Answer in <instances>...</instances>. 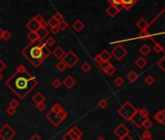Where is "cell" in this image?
Returning <instances> with one entry per match:
<instances>
[{
	"label": "cell",
	"instance_id": "29",
	"mask_svg": "<svg viewBox=\"0 0 165 140\" xmlns=\"http://www.w3.org/2000/svg\"><path fill=\"white\" fill-rule=\"evenodd\" d=\"M45 44H46L48 47H52V46H53L55 44V39L53 37H52V36H48L46 38Z\"/></svg>",
	"mask_w": 165,
	"mask_h": 140
},
{
	"label": "cell",
	"instance_id": "42",
	"mask_svg": "<svg viewBox=\"0 0 165 140\" xmlns=\"http://www.w3.org/2000/svg\"><path fill=\"white\" fill-rule=\"evenodd\" d=\"M46 107H47V105L45 102H41L39 104H36V108L39 112H43V111L46 109Z\"/></svg>",
	"mask_w": 165,
	"mask_h": 140
},
{
	"label": "cell",
	"instance_id": "24",
	"mask_svg": "<svg viewBox=\"0 0 165 140\" xmlns=\"http://www.w3.org/2000/svg\"><path fill=\"white\" fill-rule=\"evenodd\" d=\"M135 65L137 66L139 69H142L147 65V60H146L144 58H142V56H140V58H138L135 60Z\"/></svg>",
	"mask_w": 165,
	"mask_h": 140
},
{
	"label": "cell",
	"instance_id": "16",
	"mask_svg": "<svg viewBox=\"0 0 165 140\" xmlns=\"http://www.w3.org/2000/svg\"><path fill=\"white\" fill-rule=\"evenodd\" d=\"M49 32L50 31L47 29L46 27H42V26H40V28L36 31V34H37V36H38V39L39 40H44V39H46V38L49 36Z\"/></svg>",
	"mask_w": 165,
	"mask_h": 140
},
{
	"label": "cell",
	"instance_id": "5",
	"mask_svg": "<svg viewBox=\"0 0 165 140\" xmlns=\"http://www.w3.org/2000/svg\"><path fill=\"white\" fill-rule=\"evenodd\" d=\"M149 118V112L146 109H138L135 115L131 119V122L137 129L143 128V124Z\"/></svg>",
	"mask_w": 165,
	"mask_h": 140
},
{
	"label": "cell",
	"instance_id": "52",
	"mask_svg": "<svg viewBox=\"0 0 165 140\" xmlns=\"http://www.w3.org/2000/svg\"><path fill=\"white\" fill-rule=\"evenodd\" d=\"M62 140H74V139H73V138L71 137V136L69 135L67 132H66L65 134L63 135V137H62Z\"/></svg>",
	"mask_w": 165,
	"mask_h": 140
},
{
	"label": "cell",
	"instance_id": "40",
	"mask_svg": "<svg viewBox=\"0 0 165 140\" xmlns=\"http://www.w3.org/2000/svg\"><path fill=\"white\" fill-rule=\"evenodd\" d=\"M149 37H150V33H149L148 30H142L139 33V38H141V39H147Z\"/></svg>",
	"mask_w": 165,
	"mask_h": 140
},
{
	"label": "cell",
	"instance_id": "28",
	"mask_svg": "<svg viewBox=\"0 0 165 140\" xmlns=\"http://www.w3.org/2000/svg\"><path fill=\"white\" fill-rule=\"evenodd\" d=\"M145 83L147 84L148 86H151V85H154V83H155V79L154 76H151V75H148L147 77L145 78Z\"/></svg>",
	"mask_w": 165,
	"mask_h": 140
},
{
	"label": "cell",
	"instance_id": "34",
	"mask_svg": "<svg viewBox=\"0 0 165 140\" xmlns=\"http://www.w3.org/2000/svg\"><path fill=\"white\" fill-rule=\"evenodd\" d=\"M151 126H153V123H151V121L148 118V119L144 122V124H143V128H144L146 130H149Z\"/></svg>",
	"mask_w": 165,
	"mask_h": 140
},
{
	"label": "cell",
	"instance_id": "20",
	"mask_svg": "<svg viewBox=\"0 0 165 140\" xmlns=\"http://www.w3.org/2000/svg\"><path fill=\"white\" fill-rule=\"evenodd\" d=\"M136 25H137V27H138L141 31H142V30H147L148 27H149L148 21H146L145 19H140V20L137 21V24H136Z\"/></svg>",
	"mask_w": 165,
	"mask_h": 140
},
{
	"label": "cell",
	"instance_id": "56",
	"mask_svg": "<svg viewBox=\"0 0 165 140\" xmlns=\"http://www.w3.org/2000/svg\"><path fill=\"white\" fill-rule=\"evenodd\" d=\"M96 140H106V139H105V138H104V137H103V136H99V137H98V138H97Z\"/></svg>",
	"mask_w": 165,
	"mask_h": 140
},
{
	"label": "cell",
	"instance_id": "39",
	"mask_svg": "<svg viewBox=\"0 0 165 140\" xmlns=\"http://www.w3.org/2000/svg\"><path fill=\"white\" fill-rule=\"evenodd\" d=\"M34 20H35L38 24H39L40 25L41 24H43L44 23H45V20H44V18H43V16L42 15H40V14H38V15H36L35 17L33 18Z\"/></svg>",
	"mask_w": 165,
	"mask_h": 140
},
{
	"label": "cell",
	"instance_id": "11",
	"mask_svg": "<svg viewBox=\"0 0 165 140\" xmlns=\"http://www.w3.org/2000/svg\"><path fill=\"white\" fill-rule=\"evenodd\" d=\"M67 133L74 140H81L82 137V130L78 128V126H73L71 129H69Z\"/></svg>",
	"mask_w": 165,
	"mask_h": 140
},
{
	"label": "cell",
	"instance_id": "8",
	"mask_svg": "<svg viewBox=\"0 0 165 140\" xmlns=\"http://www.w3.org/2000/svg\"><path fill=\"white\" fill-rule=\"evenodd\" d=\"M111 55L112 56H114L116 59L118 60H122L124 56L127 55V51L123 46L122 45H117L111 52Z\"/></svg>",
	"mask_w": 165,
	"mask_h": 140
},
{
	"label": "cell",
	"instance_id": "31",
	"mask_svg": "<svg viewBox=\"0 0 165 140\" xmlns=\"http://www.w3.org/2000/svg\"><path fill=\"white\" fill-rule=\"evenodd\" d=\"M98 107L100 108V109H105V108L108 106V101L105 99V98H101V99L98 101Z\"/></svg>",
	"mask_w": 165,
	"mask_h": 140
},
{
	"label": "cell",
	"instance_id": "27",
	"mask_svg": "<svg viewBox=\"0 0 165 140\" xmlns=\"http://www.w3.org/2000/svg\"><path fill=\"white\" fill-rule=\"evenodd\" d=\"M55 67L59 72H63V71H65V70L67 69V66H66V64L62 61V60H60L59 62H58V64H56Z\"/></svg>",
	"mask_w": 165,
	"mask_h": 140
},
{
	"label": "cell",
	"instance_id": "48",
	"mask_svg": "<svg viewBox=\"0 0 165 140\" xmlns=\"http://www.w3.org/2000/svg\"><path fill=\"white\" fill-rule=\"evenodd\" d=\"M50 32H52L53 34H58V33H59V31H60V29H59V27L58 26V25H56V26H53V27H50Z\"/></svg>",
	"mask_w": 165,
	"mask_h": 140
},
{
	"label": "cell",
	"instance_id": "49",
	"mask_svg": "<svg viewBox=\"0 0 165 140\" xmlns=\"http://www.w3.org/2000/svg\"><path fill=\"white\" fill-rule=\"evenodd\" d=\"M5 68H6V63L3 61L1 59H0V73H1Z\"/></svg>",
	"mask_w": 165,
	"mask_h": 140
},
{
	"label": "cell",
	"instance_id": "32",
	"mask_svg": "<svg viewBox=\"0 0 165 140\" xmlns=\"http://www.w3.org/2000/svg\"><path fill=\"white\" fill-rule=\"evenodd\" d=\"M26 37L30 42H34V41H36V40H39L38 39V36H37L36 32H29L26 35Z\"/></svg>",
	"mask_w": 165,
	"mask_h": 140
},
{
	"label": "cell",
	"instance_id": "55",
	"mask_svg": "<svg viewBox=\"0 0 165 140\" xmlns=\"http://www.w3.org/2000/svg\"><path fill=\"white\" fill-rule=\"evenodd\" d=\"M140 140H154L153 137H148V138H141Z\"/></svg>",
	"mask_w": 165,
	"mask_h": 140
},
{
	"label": "cell",
	"instance_id": "7",
	"mask_svg": "<svg viewBox=\"0 0 165 140\" xmlns=\"http://www.w3.org/2000/svg\"><path fill=\"white\" fill-rule=\"evenodd\" d=\"M16 136V131L9 124H5L0 129V138L2 140H12Z\"/></svg>",
	"mask_w": 165,
	"mask_h": 140
},
{
	"label": "cell",
	"instance_id": "58",
	"mask_svg": "<svg viewBox=\"0 0 165 140\" xmlns=\"http://www.w3.org/2000/svg\"><path fill=\"white\" fill-rule=\"evenodd\" d=\"M164 137H165V132H164Z\"/></svg>",
	"mask_w": 165,
	"mask_h": 140
},
{
	"label": "cell",
	"instance_id": "43",
	"mask_svg": "<svg viewBox=\"0 0 165 140\" xmlns=\"http://www.w3.org/2000/svg\"><path fill=\"white\" fill-rule=\"evenodd\" d=\"M107 2H109L111 5H115V6H122V0H106Z\"/></svg>",
	"mask_w": 165,
	"mask_h": 140
},
{
	"label": "cell",
	"instance_id": "46",
	"mask_svg": "<svg viewBox=\"0 0 165 140\" xmlns=\"http://www.w3.org/2000/svg\"><path fill=\"white\" fill-rule=\"evenodd\" d=\"M53 17L55 18V20L58 21V23H59L60 21H62V20H63V16L61 15V13H59V12H56L55 14L53 16Z\"/></svg>",
	"mask_w": 165,
	"mask_h": 140
},
{
	"label": "cell",
	"instance_id": "25",
	"mask_svg": "<svg viewBox=\"0 0 165 140\" xmlns=\"http://www.w3.org/2000/svg\"><path fill=\"white\" fill-rule=\"evenodd\" d=\"M139 52H140L143 56H148L149 54L151 53V47L148 45V44H143L139 49Z\"/></svg>",
	"mask_w": 165,
	"mask_h": 140
},
{
	"label": "cell",
	"instance_id": "10",
	"mask_svg": "<svg viewBox=\"0 0 165 140\" xmlns=\"http://www.w3.org/2000/svg\"><path fill=\"white\" fill-rule=\"evenodd\" d=\"M98 66H99V68L102 70L105 74L109 75V76H112L114 73L116 72V67L110 61H103V62H101Z\"/></svg>",
	"mask_w": 165,
	"mask_h": 140
},
{
	"label": "cell",
	"instance_id": "23",
	"mask_svg": "<svg viewBox=\"0 0 165 140\" xmlns=\"http://www.w3.org/2000/svg\"><path fill=\"white\" fill-rule=\"evenodd\" d=\"M137 1L138 0H122V6L124 9H126V10H129V9L131 8Z\"/></svg>",
	"mask_w": 165,
	"mask_h": 140
},
{
	"label": "cell",
	"instance_id": "3",
	"mask_svg": "<svg viewBox=\"0 0 165 140\" xmlns=\"http://www.w3.org/2000/svg\"><path fill=\"white\" fill-rule=\"evenodd\" d=\"M68 114L63 109V107L59 103H55L46 114V119L52 124L53 126H58L64 122Z\"/></svg>",
	"mask_w": 165,
	"mask_h": 140
},
{
	"label": "cell",
	"instance_id": "35",
	"mask_svg": "<svg viewBox=\"0 0 165 140\" xmlns=\"http://www.w3.org/2000/svg\"><path fill=\"white\" fill-rule=\"evenodd\" d=\"M11 37H12V34H11L10 31L7 30V29H5V30H4V32H3L2 40H4V41H8V40H10V39H11Z\"/></svg>",
	"mask_w": 165,
	"mask_h": 140
},
{
	"label": "cell",
	"instance_id": "53",
	"mask_svg": "<svg viewBox=\"0 0 165 140\" xmlns=\"http://www.w3.org/2000/svg\"><path fill=\"white\" fill-rule=\"evenodd\" d=\"M119 140H133V137L130 134H126L125 136H123V137L120 138Z\"/></svg>",
	"mask_w": 165,
	"mask_h": 140
},
{
	"label": "cell",
	"instance_id": "2",
	"mask_svg": "<svg viewBox=\"0 0 165 140\" xmlns=\"http://www.w3.org/2000/svg\"><path fill=\"white\" fill-rule=\"evenodd\" d=\"M21 55L34 67H39L52 55V51L41 40L30 42L21 51Z\"/></svg>",
	"mask_w": 165,
	"mask_h": 140
},
{
	"label": "cell",
	"instance_id": "45",
	"mask_svg": "<svg viewBox=\"0 0 165 140\" xmlns=\"http://www.w3.org/2000/svg\"><path fill=\"white\" fill-rule=\"evenodd\" d=\"M157 65L159 66V67L163 70V71L165 72V56H163L162 59H161L159 61H158V63H157Z\"/></svg>",
	"mask_w": 165,
	"mask_h": 140
},
{
	"label": "cell",
	"instance_id": "36",
	"mask_svg": "<svg viewBox=\"0 0 165 140\" xmlns=\"http://www.w3.org/2000/svg\"><path fill=\"white\" fill-rule=\"evenodd\" d=\"M58 26L59 27L60 30H64V29H66V28L68 27V24H67V21H66L62 20V21H60L58 23Z\"/></svg>",
	"mask_w": 165,
	"mask_h": 140
},
{
	"label": "cell",
	"instance_id": "15",
	"mask_svg": "<svg viewBox=\"0 0 165 140\" xmlns=\"http://www.w3.org/2000/svg\"><path fill=\"white\" fill-rule=\"evenodd\" d=\"M41 25L37 23V21L34 20V19H31V20L26 24V28L30 32H36V31L39 29Z\"/></svg>",
	"mask_w": 165,
	"mask_h": 140
},
{
	"label": "cell",
	"instance_id": "12",
	"mask_svg": "<svg viewBox=\"0 0 165 140\" xmlns=\"http://www.w3.org/2000/svg\"><path fill=\"white\" fill-rule=\"evenodd\" d=\"M154 120L161 126H165V109H161L154 114Z\"/></svg>",
	"mask_w": 165,
	"mask_h": 140
},
{
	"label": "cell",
	"instance_id": "54",
	"mask_svg": "<svg viewBox=\"0 0 165 140\" xmlns=\"http://www.w3.org/2000/svg\"><path fill=\"white\" fill-rule=\"evenodd\" d=\"M3 32H4V29H1V28H0V40L2 39V36H3Z\"/></svg>",
	"mask_w": 165,
	"mask_h": 140
},
{
	"label": "cell",
	"instance_id": "13",
	"mask_svg": "<svg viewBox=\"0 0 165 140\" xmlns=\"http://www.w3.org/2000/svg\"><path fill=\"white\" fill-rule=\"evenodd\" d=\"M120 11V8L115 5H110L109 7L106 8V14L109 16L110 18H115L117 15L119 14Z\"/></svg>",
	"mask_w": 165,
	"mask_h": 140
},
{
	"label": "cell",
	"instance_id": "51",
	"mask_svg": "<svg viewBox=\"0 0 165 140\" xmlns=\"http://www.w3.org/2000/svg\"><path fill=\"white\" fill-rule=\"evenodd\" d=\"M29 140H42V138H41L38 134H33L32 136H30Z\"/></svg>",
	"mask_w": 165,
	"mask_h": 140
},
{
	"label": "cell",
	"instance_id": "47",
	"mask_svg": "<svg viewBox=\"0 0 165 140\" xmlns=\"http://www.w3.org/2000/svg\"><path fill=\"white\" fill-rule=\"evenodd\" d=\"M148 137H151V133L149 131V130H145V131H143L142 134H141V138H148Z\"/></svg>",
	"mask_w": 165,
	"mask_h": 140
},
{
	"label": "cell",
	"instance_id": "14",
	"mask_svg": "<svg viewBox=\"0 0 165 140\" xmlns=\"http://www.w3.org/2000/svg\"><path fill=\"white\" fill-rule=\"evenodd\" d=\"M76 83L77 82H76L75 78L71 75H67L64 78V80H63V85H64L67 89H69V90H71L72 88L75 87Z\"/></svg>",
	"mask_w": 165,
	"mask_h": 140
},
{
	"label": "cell",
	"instance_id": "18",
	"mask_svg": "<svg viewBox=\"0 0 165 140\" xmlns=\"http://www.w3.org/2000/svg\"><path fill=\"white\" fill-rule=\"evenodd\" d=\"M72 27H73V29L76 31V32H81V31L85 28V24L82 23V21L77 20V21H75L74 23H73Z\"/></svg>",
	"mask_w": 165,
	"mask_h": 140
},
{
	"label": "cell",
	"instance_id": "41",
	"mask_svg": "<svg viewBox=\"0 0 165 140\" xmlns=\"http://www.w3.org/2000/svg\"><path fill=\"white\" fill-rule=\"evenodd\" d=\"M9 106L13 107L14 109H18V106H20V102H18V101L16 99V98H13V99L10 101V105H9Z\"/></svg>",
	"mask_w": 165,
	"mask_h": 140
},
{
	"label": "cell",
	"instance_id": "50",
	"mask_svg": "<svg viewBox=\"0 0 165 140\" xmlns=\"http://www.w3.org/2000/svg\"><path fill=\"white\" fill-rule=\"evenodd\" d=\"M94 61L96 62V64H97V65H99L101 62H103V61H102V59H100L99 55H97V56H95V58H94Z\"/></svg>",
	"mask_w": 165,
	"mask_h": 140
},
{
	"label": "cell",
	"instance_id": "4",
	"mask_svg": "<svg viewBox=\"0 0 165 140\" xmlns=\"http://www.w3.org/2000/svg\"><path fill=\"white\" fill-rule=\"evenodd\" d=\"M137 108L133 106L132 103H130L129 101H126L125 103H123L118 109V113L120 117H122L125 121L130 122L133 116L135 115V113L137 112Z\"/></svg>",
	"mask_w": 165,
	"mask_h": 140
},
{
	"label": "cell",
	"instance_id": "57",
	"mask_svg": "<svg viewBox=\"0 0 165 140\" xmlns=\"http://www.w3.org/2000/svg\"><path fill=\"white\" fill-rule=\"evenodd\" d=\"M3 79V75H2V73H0V81H1Z\"/></svg>",
	"mask_w": 165,
	"mask_h": 140
},
{
	"label": "cell",
	"instance_id": "1",
	"mask_svg": "<svg viewBox=\"0 0 165 140\" xmlns=\"http://www.w3.org/2000/svg\"><path fill=\"white\" fill-rule=\"evenodd\" d=\"M5 85L17 95L18 99L23 100L38 86V81L27 71L24 65L20 64L5 82Z\"/></svg>",
	"mask_w": 165,
	"mask_h": 140
},
{
	"label": "cell",
	"instance_id": "21",
	"mask_svg": "<svg viewBox=\"0 0 165 140\" xmlns=\"http://www.w3.org/2000/svg\"><path fill=\"white\" fill-rule=\"evenodd\" d=\"M100 59H102V61H110V59H112V55L111 53L108 52L107 50H103L102 52L99 54Z\"/></svg>",
	"mask_w": 165,
	"mask_h": 140
},
{
	"label": "cell",
	"instance_id": "30",
	"mask_svg": "<svg viewBox=\"0 0 165 140\" xmlns=\"http://www.w3.org/2000/svg\"><path fill=\"white\" fill-rule=\"evenodd\" d=\"M90 69H91V65L88 62H84L81 65V70H82V72H85V73L90 71Z\"/></svg>",
	"mask_w": 165,
	"mask_h": 140
},
{
	"label": "cell",
	"instance_id": "6",
	"mask_svg": "<svg viewBox=\"0 0 165 140\" xmlns=\"http://www.w3.org/2000/svg\"><path fill=\"white\" fill-rule=\"evenodd\" d=\"M79 60H80V58H79L73 51H68L62 59V61L65 63L66 66H67V67H70V68L74 67V66L79 62Z\"/></svg>",
	"mask_w": 165,
	"mask_h": 140
},
{
	"label": "cell",
	"instance_id": "44",
	"mask_svg": "<svg viewBox=\"0 0 165 140\" xmlns=\"http://www.w3.org/2000/svg\"><path fill=\"white\" fill-rule=\"evenodd\" d=\"M16 112H17V109H14V108L11 106H9L7 109H6V113H7L9 116H14Z\"/></svg>",
	"mask_w": 165,
	"mask_h": 140
},
{
	"label": "cell",
	"instance_id": "38",
	"mask_svg": "<svg viewBox=\"0 0 165 140\" xmlns=\"http://www.w3.org/2000/svg\"><path fill=\"white\" fill-rule=\"evenodd\" d=\"M47 24H48V25H50V27H53V26H56V25H58V21H56V20H55V18H53V17H52V18H50V20H49V21H48V23H47Z\"/></svg>",
	"mask_w": 165,
	"mask_h": 140
},
{
	"label": "cell",
	"instance_id": "33",
	"mask_svg": "<svg viewBox=\"0 0 165 140\" xmlns=\"http://www.w3.org/2000/svg\"><path fill=\"white\" fill-rule=\"evenodd\" d=\"M114 84H115L117 87H122V86L124 84V80L122 79V77L119 76V77H117L115 80H114Z\"/></svg>",
	"mask_w": 165,
	"mask_h": 140
},
{
	"label": "cell",
	"instance_id": "37",
	"mask_svg": "<svg viewBox=\"0 0 165 140\" xmlns=\"http://www.w3.org/2000/svg\"><path fill=\"white\" fill-rule=\"evenodd\" d=\"M61 84H62V82L58 78L55 79V80H53V82H52V86H53V89H59Z\"/></svg>",
	"mask_w": 165,
	"mask_h": 140
},
{
	"label": "cell",
	"instance_id": "19",
	"mask_svg": "<svg viewBox=\"0 0 165 140\" xmlns=\"http://www.w3.org/2000/svg\"><path fill=\"white\" fill-rule=\"evenodd\" d=\"M46 99L45 95H44L42 93H36L35 94L32 96V101L35 104H39L41 102H44Z\"/></svg>",
	"mask_w": 165,
	"mask_h": 140
},
{
	"label": "cell",
	"instance_id": "17",
	"mask_svg": "<svg viewBox=\"0 0 165 140\" xmlns=\"http://www.w3.org/2000/svg\"><path fill=\"white\" fill-rule=\"evenodd\" d=\"M65 54H66L65 51L63 50L61 47H56L55 49L53 51V56H55V59H63V56H64Z\"/></svg>",
	"mask_w": 165,
	"mask_h": 140
},
{
	"label": "cell",
	"instance_id": "26",
	"mask_svg": "<svg viewBox=\"0 0 165 140\" xmlns=\"http://www.w3.org/2000/svg\"><path fill=\"white\" fill-rule=\"evenodd\" d=\"M154 51L156 54H160V53H164V49H163V47L162 45H161L160 43H157V42H155L154 43Z\"/></svg>",
	"mask_w": 165,
	"mask_h": 140
},
{
	"label": "cell",
	"instance_id": "9",
	"mask_svg": "<svg viewBox=\"0 0 165 140\" xmlns=\"http://www.w3.org/2000/svg\"><path fill=\"white\" fill-rule=\"evenodd\" d=\"M129 132L130 131H129L128 128L122 123L119 124V125L114 129V134H115L119 139L122 138L123 136H125L126 134H129Z\"/></svg>",
	"mask_w": 165,
	"mask_h": 140
},
{
	"label": "cell",
	"instance_id": "22",
	"mask_svg": "<svg viewBox=\"0 0 165 140\" xmlns=\"http://www.w3.org/2000/svg\"><path fill=\"white\" fill-rule=\"evenodd\" d=\"M126 78H127V80H128L130 83H134V82L139 78V75H138L135 71H133V70H131V71H129V72L127 73V75H126Z\"/></svg>",
	"mask_w": 165,
	"mask_h": 140
}]
</instances>
